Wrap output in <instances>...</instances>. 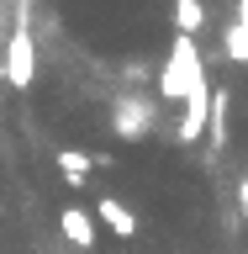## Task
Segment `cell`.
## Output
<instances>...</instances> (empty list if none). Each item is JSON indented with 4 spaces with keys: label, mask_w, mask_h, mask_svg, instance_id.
Here are the masks:
<instances>
[{
    "label": "cell",
    "mask_w": 248,
    "mask_h": 254,
    "mask_svg": "<svg viewBox=\"0 0 248 254\" xmlns=\"http://www.w3.org/2000/svg\"><path fill=\"white\" fill-rule=\"evenodd\" d=\"M100 222H106L116 238H138V233H143V217H138L127 201H116V196H106V201H100Z\"/></svg>",
    "instance_id": "cell-1"
},
{
    "label": "cell",
    "mask_w": 248,
    "mask_h": 254,
    "mask_svg": "<svg viewBox=\"0 0 248 254\" xmlns=\"http://www.w3.org/2000/svg\"><path fill=\"white\" fill-rule=\"evenodd\" d=\"M58 228H63L69 244H79V249H90V244H95V217L85 212V206H63V212H58Z\"/></svg>",
    "instance_id": "cell-2"
},
{
    "label": "cell",
    "mask_w": 248,
    "mask_h": 254,
    "mask_svg": "<svg viewBox=\"0 0 248 254\" xmlns=\"http://www.w3.org/2000/svg\"><path fill=\"white\" fill-rule=\"evenodd\" d=\"M58 170L69 186H90V154H79V148H63L58 154Z\"/></svg>",
    "instance_id": "cell-3"
},
{
    "label": "cell",
    "mask_w": 248,
    "mask_h": 254,
    "mask_svg": "<svg viewBox=\"0 0 248 254\" xmlns=\"http://www.w3.org/2000/svg\"><path fill=\"white\" fill-rule=\"evenodd\" d=\"M174 59H180V64H196V48H190V37H174ZM180 90H185V85H180V74L169 69V74H164V95H180Z\"/></svg>",
    "instance_id": "cell-4"
},
{
    "label": "cell",
    "mask_w": 248,
    "mask_h": 254,
    "mask_svg": "<svg viewBox=\"0 0 248 254\" xmlns=\"http://www.w3.org/2000/svg\"><path fill=\"white\" fill-rule=\"evenodd\" d=\"M174 21H180V27H201V21H206V5H201V0H174Z\"/></svg>",
    "instance_id": "cell-5"
}]
</instances>
